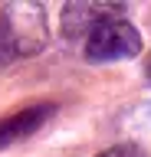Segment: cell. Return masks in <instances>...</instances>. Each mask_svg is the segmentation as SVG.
Segmentation results:
<instances>
[{"instance_id": "obj_1", "label": "cell", "mask_w": 151, "mask_h": 157, "mask_svg": "<svg viewBox=\"0 0 151 157\" xmlns=\"http://www.w3.org/2000/svg\"><path fill=\"white\" fill-rule=\"evenodd\" d=\"M141 52V36L128 20L112 17L102 20L85 36V59L92 62H118V59H135Z\"/></svg>"}, {"instance_id": "obj_2", "label": "cell", "mask_w": 151, "mask_h": 157, "mask_svg": "<svg viewBox=\"0 0 151 157\" xmlns=\"http://www.w3.org/2000/svg\"><path fill=\"white\" fill-rule=\"evenodd\" d=\"M0 17L13 36L17 56H36L46 46V13L40 3H10Z\"/></svg>"}, {"instance_id": "obj_3", "label": "cell", "mask_w": 151, "mask_h": 157, "mask_svg": "<svg viewBox=\"0 0 151 157\" xmlns=\"http://www.w3.org/2000/svg\"><path fill=\"white\" fill-rule=\"evenodd\" d=\"M50 115H53V105L43 101V105H33L26 111H20V115H13L10 121H0V147H7L13 141H23L26 134H33Z\"/></svg>"}, {"instance_id": "obj_4", "label": "cell", "mask_w": 151, "mask_h": 157, "mask_svg": "<svg viewBox=\"0 0 151 157\" xmlns=\"http://www.w3.org/2000/svg\"><path fill=\"white\" fill-rule=\"evenodd\" d=\"M13 56H17V46H13V36L7 29V23H3V17H0V66L7 59H13Z\"/></svg>"}, {"instance_id": "obj_5", "label": "cell", "mask_w": 151, "mask_h": 157, "mask_svg": "<svg viewBox=\"0 0 151 157\" xmlns=\"http://www.w3.org/2000/svg\"><path fill=\"white\" fill-rule=\"evenodd\" d=\"M95 157H145V151L138 144H115V147H109V151H102Z\"/></svg>"}, {"instance_id": "obj_6", "label": "cell", "mask_w": 151, "mask_h": 157, "mask_svg": "<svg viewBox=\"0 0 151 157\" xmlns=\"http://www.w3.org/2000/svg\"><path fill=\"white\" fill-rule=\"evenodd\" d=\"M148 78H151V59H148Z\"/></svg>"}]
</instances>
